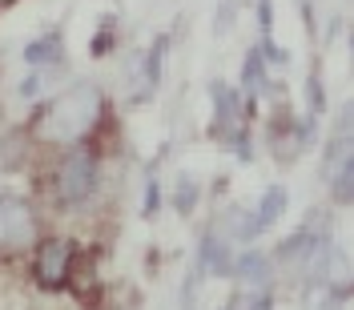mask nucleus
<instances>
[{
	"instance_id": "9b49d317",
	"label": "nucleus",
	"mask_w": 354,
	"mask_h": 310,
	"mask_svg": "<svg viewBox=\"0 0 354 310\" xmlns=\"http://www.w3.org/2000/svg\"><path fill=\"white\" fill-rule=\"evenodd\" d=\"M41 89V77H28V81H21V97H32Z\"/></svg>"
},
{
	"instance_id": "6e6552de",
	"label": "nucleus",
	"mask_w": 354,
	"mask_h": 310,
	"mask_svg": "<svg viewBox=\"0 0 354 310\" xmlns=\"http://www.w3.org/2000/svg\"><path fill=\"white\" fill-rule=\"evenodd\" d=\"M238 274H242L245 282L262 286V282H266V258H262V254H250V258H242V262H238Z\"/></svg>"
},
{
	"instance_id": "9d476101",
	"label": "nucleus",
	"mask_w": 354,
	"mask_h": 310,
	"mask_svg": "<svg viewBox=\"0 0 354 310\" xmlns=\"http://www.w3.org/2000/svg\"><path fill=\"white\" fill-rule=\"evenodd\" d=\"M194 198H198L194 181H181V194H177V206H181V210H189V206H194Z\"/></svg>"
},
{
	"instance_id": "f8f14e48",
	"label": "nucleus",
	"mask_w": 354,
	"mask_h": 310,
	"mask_svg": "<svg viewBox=\"0 0 354 310\" xmlns=\"http://www.w3.org/2000/svg\"><path fill=\"white\" fill-rule=\"evenodd\" d=\"M157 201H161V194H157V185H149V198H145V214H153Z\"/></svg>"
},
{
	"instance_id": "423d86ee",
	"label": "nucleus",
	"mask_w": 354,
	"mask_h": 310,
	"mask_svg": "<svg viewBox=\"0 0 354 310\" xmlns=\"http://www.w3.org/2000/svg\"><path fill=\"white\" fill-rule=\"evenodd\" d=\"M214 101H218V129L230 133L234 141H242V129L234 125V121H238V97H234V89L214 85Z\"/></svg>"
},
{
	"instance_id": "1a4fd4ad",
	"label": "nucleus",
	"mask_w": 354,
	"mask_h": 310,
	"mask_svg": "<svg viewBox=\"0 0 354 310\" xmlns=\"http://www.w3.org/2000/svg\"><path fill=\"white\" fill-rule=\"evenodd\" d=\"M245 89H250V93L262 89V57H258V53L245 57Z\"/></svg>"
},
{
	"instance_id": "20e7f679",
	"label": "nucleus",
	"mask_w": 354,
	"mask_h": 310,
	"mask_svg": "<svg viewBox=\"0 0 354 310\" xmlns=\"http://www.w3.org/2000/svg\"><path fill=\"white\" fill-rule=\"evenodd\" d=\"M32 238V210L28 201L0 194V246H21Z\"/></svg>"
},
{
	"instance_id": "0eeeda50",
	"label": "nucleus",
	"mask_w": 354,
	"mask_h": 310,
	"mask_svg": "<svg viewBox=\"0 0 354 310\" xmlns=\"http://www.w3.org/2000/svg\"><path fill=\"white\" fill-rule=\"evenodd\" d=\"M61 37L57 33H48V37H41V41H32V44H24V61H32V65H44V61H57L61 57Z\"/></svg>"
},
{
	"instance_id": "39448f33",
	"label": "nucleus",
	"mask_w": 354,
	"mask_h": 310,
	"mask_svg": "<svg viewBox=\"0 0 354 310\" xmlns=\"http://www.w3.org/2000/svg\"><path fill=\"white\" fill-rule=\"evenodd\" d=\"M286 190L282 185H274L270 194L262 198V210H258V218H250V226H245V238H254V234H262V230H270L274 221H278V214L286 210Z\"/></svg>"
},
{
	"instance_id": "7ed1b4c3",
	"label": "nucleus",
	"mask_w": 354,
	"mask_h": 310,
	"mask_svg": "<svg viewBox=\"0 0 354 310\" xmlns=\"http://www.w3.org/2000/svg\"><path fill=\"white\" fill-rule=\"evenodd\" d=\"M68 270H73V242H68V238H48V242L37 250V262H32L37 282L48 286V290H57V286L68 282Z\"/></svg>"
},
{
	"instance_id": "f257e3e1",
	"label": "nucleus",
	"mask_w": 354,
	"mask_h": 310,
	"mask_svg": "<svg viewBox=\"0 0 354 310\" xmlns=\"http://www.w3.org/2000/svg\"><path fill=\"white\" fill-rule=\"evenodd\" d=\"M101 89L81 81V85H73L68 93H61L53 105H44L41 117H37V133H41L44 141H81L93 125H97V117H101Z\"/></svg>"
},
{
	"instance_id": "f03ea898",
	"label": "nucleus",
	"mask_w": 354,
	"mask_h": 310,
	"mask_svg": "<svg viewBox=\"0 0 354 310\" xmlns=\"http://www.w3.org/2000/svg\"><path fill=\"white\" fill-rule=\"evenodd\" d=\"M93 181H97V161L93 154L85 149H77V154H68L61 161V170H57V198L61 201H85L93 194Z\"/></svg>"
}]
</instances>
